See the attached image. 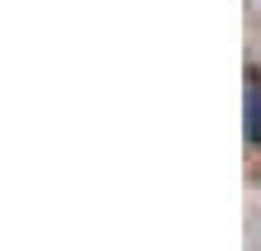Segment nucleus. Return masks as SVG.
Listing matches in <instances>:
<instances>
[{
  "mask_svg": "<svg viewBox=\"0 0 261 251\" xmlns=\"http://www.w3.org/2000/svg\"><path fill=\"white\" fill-rule=\"evenodd\" d=\"M247 143L261 147V71H252V86H247Z\"/></svg>",
  "mask_w": 261,
  "mask_h": 251,
  "instance_id": "f257e3e1",
  "label": "nucleus"
}]
</instances>
